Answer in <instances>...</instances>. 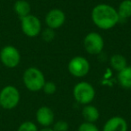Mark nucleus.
Returning <instances> with one entry per match:
<instances>
[{
  "label": "nucleus",
  "mask_w": 131,
  "mask_h": 131,
  "mask_svg": "<svg viewBox=\"0 0 131 131\" xmlns=\"http://www.w3.org/2000/svg\"><path fill=\"white\" fill-rule=\"evenodd\" d=\"M36 120L40 126L44 127H48L52 125L54 122V112L48 106H41L36 111Z\"/></svg>",
  "instance_id": "10"
},
{
  "label": "nucleus",
  "mask_w": 131,
  "mask_h": 131,
  "mask_svg": "<svg viewBox=\"0 0 131 131\" xmlns=\"http://www.w3.org/2000/svg\"><path fill=\"white\" fill-rule=\"evenodd\" d=\"M0 61L7 68H15L21 62V54L15 47L6 45L0 50Z\"/></svg>",
  "instance_id": "5"
},
{
  "label": "nucleus",
  "mask_w": 131,
  "mask_h": 131,
  "mask_svg": "<svg viewBox=\"0 0 131 131\" xmlns=\"http://www.w3.org/2000/svg\"><path fill=\"white\" fill-rule=\"evenodd\" d=\"M14 11L19 16V18L26 16L31 14V5L26 0H17L14 4Z\"/></svg>",
  "instance_id": "13"
},
{
  "label": "nucleus",
  "mask_w": 131,
  "mask_h": 131,
  "mask_svg": "<svg viewBox=\"0 0 131 131\" xmlns=\"http://www.w3.org/2000/svg\"><path fill=\"white\" fill-rule=\"evenodd\" d=\"M21 94L14 85H6L0 91V106L4 110H13L19 104Z\"/></svg>",
  "instance_id": "3"
},
{
  "label": "nucleus",
  "mask_w": 131,
  "mask_h": 131,
  "mask_svg": "<svg viewBox=\"0 0 131 131\" xmlns=\"http://www.w3.org/2000/svg\"><path fill=\"white\" fill-rule=\"evenodd\" d=\"M82 115L86 122L94 123L100 118V111L95 106L87 104V105H84V107L83 108Z\"/></svg>",
  "instance_id": "12"
},
{
  "label": "nucleus",
  "mask_w": 131,
  "mask_h": 131,
  "mask_svg": "<svg viewBox=\"0 0 131 131\" xmlns=\"http://www.w3.org/2000/svg\"><path fill=\"white\" fill-rule=\"evenodd\" d=\"M119 19H128L131 17V0H123L118 8Z\"/></svg>",
  "instance_id": "16"
},
{
  "label": "nucleus",
  "mask_w": 131,
  "mask_h": 131,
  "mask_svg": "<svg viewBox=\"0 0 131 131\" xmlns=\"http://www.w3.org/2000/svg\"><path fill=\"white\" fill-rule=\"evenodd\" d=\"M42 91L46 93L47 95L54 94L57 91V85L55 83L51 82V81H46L44 84L43 87H42Z\"/></svg>",
  "instance_id": "18"
},
{
  "label": "nucleus",
  "mask_w": 131,
  "mask_h": 131,
  "mask_svg": "<svg viewBox=\"0 0 131 131\" xmlns=\"http://www.w3.org/2000/svg\"><path fill=\"white\" fill-rule=\"evenodd\" d=\"M68 69L73 77L81 78L88 75L90 71V63L84 57H74L68 62Z\"/></svg>",
  "instance_id": "6"
},
{
  "label": "nucleus",
  "mask_w": 131,
  "mask_h": 131,
  "mask_svg": "<svg viewBox=\"0 0 131 131\" xmlns=\"http://www.w3.org/2000/svg\"><path fill=\"white\" fill-rule=\"evenodd\" d=\"M23 82L26 88L31 92H39L42 90L46 82L43 73L39 68H28L23 75Z\"/></svg>",
  "instance_id": "2"
},
{
  "label": "nucleus",
  "mask_w": 131,
  "mask_h": 131,
  "mask_svg": "<svg viewBox=\"0 0 131 131\" xmlns=\"http://www.w3.org/2000/svg\"><path fill=\"white\" fill-rule=\"evenodd\" d=\"M118 80L119 84L125 89H131V67L127 66L118 72Z\"/></svg>",
  "instance_id": "14"
},
{
  "label": "nucleus",
  "mask_w": 131,
  "mask_h": 131,
  "mask_svg": "<svg viewBox=\"0 0 131 131\" xmlns=\"http://www.w3.org/2000/svg\"><path fill=\"white\" fill-rule=\"evenodd\" d=\"M39 131H54V130H53L51 127H43V128L40 129V130H39Z\"/></svg>",
  "instance_id": "22"
},
{
  "label": "nucleus",
  "mask_w": 131,
  "mask_h": 131,
  "mask_svg": "<svg viewBox=\"0 0 131 131\" xmlns=\"http://www.w3.org/2000/svg\"><path fill=\"white\" fill-rule=\"evenodd\" d=\"M110 64L111 67L117 72H119L123 68H125L127 66V62L126 58L123 55L120 54H115L111 56V59H110Z\"/></svg>",
  "instance_id": "15"
},
{
  "label": "nucleus",
  "mask_w": 131,
  "mask_h": 131,
  "mask_svg": "<svg viewBox=\"0 0 131 131\" xmlns=\"http://www.w3.org/2000/svg\"><path fill=\"white\" fill-rule=\"evenodd\" d=\"M1 109H2V108H1V106H0V110H1Z\"/></svg>",
  "instance_id": "24"
},
{
  "label": "nucleus",
  "mask_w": 131,
  "mask_h": 131,
  "mask_svg": "<svg viewBox=\"0 0 131 131\" xmlns=\"http://www.w3.org/2000/svg\"><path fill=\"white\" fill-rule=\"evenodd\" d=\"M73 96L78 103L83 105L90 104L95 97V90L87 82H79L74 86Z\"/></svg>",
  "instance_id": "4"
},
{
  "label": "nucleus",
  "mask_w": 131,
  "mask_h": 131,
  "mask_svg": "<svg viewBox=\"0 0 131 131\" xmlns=\"http://www.w3.org/2000/svg\"><path fill=\"white\" fill-rule=\"evenodd\" d=\"M91 17L94 25L102 30L112 29L120 20L116 8L107 4L95 6L92 10Z\"/></svg>",
  "instance_id": "1"
},
{
  "label": "nucleus",
  "mask_w": 131,
  "mask_h": 131,
  "mask_svg": "<svg viewBox=\"0 0 131 131\" xmlns=\"http://www.w3.org/2000/svg\"><path fill=\"white\" fill-rule=\"evenodd\" d=\"M16 131H39L36 124L32 121H24L18 127Z\"/></svg>",
  "instance_id": "17"
},
{
  "label": "nucleus",
  "mask_w": 131,
  "mask_h": 131,
  "mask_svg": "<svg viewBox=\"0 0 131 131\" xmlns=\"http://www.w3.org/2000/svg\"><path fill=\"white\" fill-rule=\"evenodd\" d=\"M77 131H100V130H99L98 127L94 123L84 121L79 125Z\"/></svg>",
  "instance_id": "19"
},
{
  "label": "nucleus",
  "mask_w": 131,
  "mask_h": 131,
  "mask_svg": "<svg viewBox=\"0 0 131 131\" xmlns=\"http://www.w3.org/2000/svg\"><path fill=\"white\" fill-rule=\"evenodd\" d=\"M41 37L43 39V40L47 42H49L51 40H54L55 38V31L53 29H50V28H46L45 30H43L41 32Z\"/></svg>",
  "instance_id": "20"
},
{
  "label": "nucleus",
  "mask_w": 131,
  "mask_h": 131,
  "mask_svg": "<svg viewBox=\"0 0 131 131\" xmlns=\"http://www.w3.org/2000/svg\"><path fill=\"white\" fill-rule=\"evenodd\" d=\"M69 128L68 123L65 120H58L54 124L52 129L54 131H68Z\"/></svg>",
  "instance_id": "21"
},
{
  "label": "nucleus",
  "mask_w": 131,
  "mask_h": 131,
  "mask_svg": "<svg viewBox=\"0 0 131 131\" xmlns=\"http://www.w3.org/2000/svg\"><path fill=\"white\" fill-rule=\"evenodd\" d=\"M84 47L86 52L91 55H98L104 48L103 38L100 33L92 31L85 35L84 39Z\"/></svg>",
  "instance_id": "8"
},
{
  "label": "nucleus",
  "mask_w": 131,
  "mask_h": 131,
  "mask_svg": "<svg viewBox=\"0 0 131 131\" xmlns=\"http://www.w3.org/2000/svg\"><path fill=\"white\" fill-rule=\"evenodd\" d=\"M102 131H127V123L120 116L111 117L105 122Z\"/></svg>",
  "instance_id": "11"
},
{
  "label": "nucleus",
  "mask_w": 131,
  "mask_h": 131,
  "mask_svg": "<svg viewBox=\"0 0 131 131\" xmlns=\"http://www.w3.org/2000/svg\"><path fill=\"white\" fill-rule=\"evenodd\" d=\"M66 22V15L62 10L58 8H53L47 13L45 17V23L50 29L56 30L60 28Z\"/></svg>",
  "instance_id": "9"
},
{
  "label": "nucleus",
  "mask_w": 131,
  "mask_h": 131,
  "mask_svg": "<svg viewBox=\"0 0 131 131\" xmlns=\"http://www.w3.org/2000/svg\"><path fill=\"white\" fill-rule=\"evenodd\" d=\"M130 49H131V42H130Z\"/></svg>",
  "instance_id": "23"
},
{
  "label": "nucleus",
  "mask_w": 131,
  "mask_h": 131,
  "mask_svg": "<svg viewBox=\"0 0 131 131\" xmlns=\"http://www.w3.org/2000/svg\"><path fill=\"white\" fill-rule=\"evenodd\" d=\"M21 29L27 37L35 38L41 32V23L38 17L30 14L21 18Z\"/></svg>",
  "instance_id": "7"
}]
</instances>
